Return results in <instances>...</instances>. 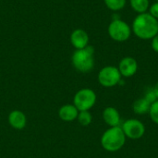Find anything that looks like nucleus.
I'll return each mask as SVG.
<instances>
[{"label": "nucleus", "instance_id": "nucleus-1", "mask_svg": "<svg viewBox=\"0 0 158 158\" xmlns=\"http://www.w3.org/2000/svg\"><path fill=\"white\" fill-rule=\"evenodd\" d=\"M131 27L132 33L141 40H152L158 33V20L148 12L137 14Z\"/></svg>", "mask_w": 158, "mask_h": 158}, {"label": "nucleus", "instance_id": "nucleus-2", "mask_svg": "<svg viewBox=\"0 0 158 158\" xmlns=\"http://www.w3.org/2000/svg\"><path fill=\"white\" fill-rule=\"evenodd\" d=\"M126 139L127 138L121 129V126L110 127L102 134L100 143L106 151L115 153L124 146Z\"/></svg>", "mask_w": 158, "mask_h": 158}, {"label": "nucleus", "instance_id": "nucleus-3", "mask_svg": "<svg viewBox=\"0 0 158 158\" xmlns=\"http://www.w3.org/2000/svg\"><path fill=\"white\" fill-rule=\"evenodd\" d=\"M73 68L81 73H88L94 68V49L88 45L82 49H77L71 56Z\"/></svg>", "mask_w": 158, "mask_h": 158}, {"label": "nucleus", "instance_id": "nucleus-4", "mask_svg": "<svg viewBox=\"0 0 158 158\" xmlns=\"http://www.w3.org/2000/svg\"><path fill=\"white\" fill-rule=\"evenodd\" d=\"M107 33L109 37L118 43L128 41L132 33L131 27L123 19H112L107 27Z\"/></svg>", "mask_w": 158, "mask_h": 158}, {"label": "nucleus", "instance_id": "nucleus-5", "mask_svg": "<svg viewBox=\"0 0 158 158\" xmlns=\"http://www.w3.org/2000/svg\"><path fill=\"white\" fill-rule=\"evenodd\" d=\"M96 100L97 95L94 90L82 88L74 94L73 105L79 111H90L96 104Z\"/></svg>", "mask_w": 158, "mask_h": 158}, {"label": "nucleus", "instance_id": "nucleus-6", "mask_svg": "<svg viewBox=\"0 0 158 158\" xmlns=\"http://www.w3.org/2000/svg\"><path fill=\"white\" fill-rule=\"evenodd\" d=\"M121 75L118 67L106 66L100 69L97 75L98 82L105 88H112L117 86L121 81Z\"/></svg>", "mask_w": 158, "mask_h": 158}, {"label": "nucleus", "instance_id": "nucleus-7", "mask_svg": "<svg viewBox=\"0 0 158 158\" xmlns=\"http://www.w3.org/2000/svg\"><path fill=\"white\" fill-rule=\"evenodd\" d=\"M121 129L126 138L131 140H139L145 133L144 124L137 118H130L125 120L121 125Z\"/></svg>", "mask_w": 158, "mask_h": 158}, {"label": "nucleus", "instance_id": "nucleus-8", "mask_svg": "<svg viewBox=\"0 0 158 158\" xmlns=\"http://www.w3.org/2000/svg\"><path fill=\"white\" fill-rule=\"evenodd\" d=\"M118 69L121 77L131 78L138 71V62L132 56H125L119 61Z\"/></svg>", "mask_w": 158, "mask_h": 158}, {"label": "nucleus", "instance_id": "nucleus-9", "mask_svg": "<svg viewBox=\"0 0 158 158\" xmlns=\"http://www.w3.org/2000/svg\"><path fill=\"white\" fill-rule=\"evenodd\" d=\"M69 40L71 45L75 48V50H77V49H82L87 47L89 45L90 37L86 31L79 28L72 31Z\"/></svg>", "mask_w": 158, "mask_h": 158}, {"label": "nucleus", "instance_id": "nucleus-10", "mask_svg": "<svg viewBox=\"0 0 158 158\" xmlns=\"http://www.w3.org/2000/svg\"><path fill=\"white\" fill-rule=\"evenodd\" d=\"M7 121L11 128L17 131H21L27 125V117L24 114V112L16 109V110H12L8 114Z\"/></svg>", "mask_w": 158, "mask_h": 158}, {"label": "nucleus", "instance_id": "nucleus-11", "mask_svg": "<svg viewBox=\"0 0 158 158\" xmlns=\"http://www.w3.org/2000/svg\"><path fill=\"white\" fill-rule=\"evenodd\" d=\"M103 119L106 125L110 127L121 126V118L118 110L113 106H107L103 111Z\"/></svg>", "mask_w": 158, "mask_h": 158}, {"label": "nucleus", "instance_id": "nucleus-12", "mask_svg": "<svg viewBox=\"0 0 158 158\" xmlns=\"http://www.w3.org/2000/svg\"><path fill=\"white\" fill-rule=\"evenodd\" d=\"M79 112L73 104H66L58 109V117L64 122H72L77 119Z\"/></svg>", "mask_w": 158, "mask_h": 158}, {"label": "nucleus", "instance_id": "nucleus-13", "mask_svg": "<svg viewBox=\"0 0 158 158\" xmlns=\"http://www.w3.org/2000/svg\"><path fill=\"white\" fill-rule=\"evenodd\" d=\"M150 106H151V104L144 97H142V98L137 99L133 103L132 110L135 114H137L139 116H143V115L149 113Z\"/></svg>", "mask_w": 158, "mask_h": 158}, {"label": "nucleus", "instance_id": "nucleus-14", "mask_svg": "<svg viewBox=\"0 0 158 158\" xmlns=\"http://www.w3.org/2000/svg\"><path fill=\"white\" fill-rule=\"evenodd\" d=\"M131 7L137 14H143L148 12L150 7V0H130Z\"/></svg>", "mask_w": 158, "mask_h": 158}, {"label": "nucleus", "instance_id": "nucleus-15", "mask_svg": "<svg viewBox=\"0 0 158 158\" xmlns=\"http://www.w3.org/2000/svg\"><path fill=\"white\" fill-rule=\"evenodd\" d=\"M104 3L109 10L113 12H118L122 10L126 6L127 0H104Z\"/></svg>", "mask_w": 158, "mask_h": 158}, {"label": "nucleus", "instance_id": "nucleus-16", "mask_svg": "<svg viewBox=\"0 0 158 158\" xmlns=\"http://www.w3.org/2000/svg\"><path fill=\"white\" fill-rule=\"evenodd\" d=\"M78 122L81 125V126H89L92 121H93V116L91 114L90 111H80L78 118H77Z\"/></svg>", "mask_w": 158, "mask_h": 158}, {"label": "nucleus", "instance_id": "nucleus-17", "mask_svg": "<svg viewBox=\"0 0 158 158\" xmlns=\"http://www.w3.org/2000/svg\"><path fill=\"white\" fill-rule=\"evenodd\" d=\"M148 114H149L150 118L152 119V121L155 124L158 125V100L151 105Z\"/></svg>", "mask_w": 158, "mask_h": 158}, {"label": "nucleus", "instance_id": "nucleus-18", "mask_svg": "<svg viewBox=\"0 0 158 158\" xmlns=\"http://www.w3.org/2000/svg\"><path fill=\"white\" fill-rule=\"evenodd\" d=\"M143 97H144L151 105L158 100L157 97H156V93H155V91H154L153 88H152V89H148V90L146 91V93L144 94V96H143Z\"/></svg>", "mask_w": 158, "mask_h": 158}, {"label": "nucleus", "instance_id": "nucleus-19", "mask_svg": "<svg viewBox=\"0 0 158 158\" xmlns=\"http://www.w3.org/2000/svg\"><path fill=\"white\" fill-rule=\"evenodd\" d=\"M148 13L158 20V2L155 1L153 4L150 5V7L148 9Z\"/></svg>", "mask_w": 158, "mask_h": 158}, {"label": "nucleus", "instance_id": "nucleus-20", "mask_svg": "<svg viewBox=\"0 0 158 158\" xmlns=\"http://www.w3.org/2000/svg\"><path fill=\"white\" fill-rule=\"evenodd\" d=\"M151 46L156 53H158V33L151 40Z\"/></svg>", "mask_w": 158, "mask_h": 158}, {"label": "nucleus", "instance_id": "nucleus-21", "mask_svg": "<svg viewBox=\"0 0 158 158\" xmlns=\"http://www.w3.org/2000/svg\"><path fill=\"white\" fill-rule=\"evenodd\" d=\"M154 91H155V93H156V97H157L158 99V81L156 83V85L154 86Z\"/></svg>", "mask_w": 158, "mask_h": 158}, {"label": "nucleus", "instance_id": "nucleus-22", "mask_svg": "<svg viewBox=\"0 0 158 158\" xmlns=\"http://www.w3.org/2000/svg\"><path fill=\"white\" fill-rule=\"evenodd\" d=\"M155 1H156V2H158V0H155Z\"/></svg>", "mask_w": 158, "mask_h": 158}]
</instances>
